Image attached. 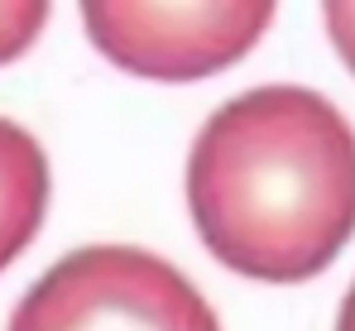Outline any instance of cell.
I'll list each match as a JSON object with an SVG mask.
<instances>
[{
    "label": "cell",
    "mask_w": 355,
    "mask_h": 331,
    "mask_svg": "<svg viewBox=\"0 0 355 331\" xmlns=\"http://www.w3.org/2000/svg\"><path fill=\"white\" fill-rule=\"evenodd\" d=\"M202 245L245 278L322 274L355 230V130L307 87H254L216 110L187 159Z\"/></svg>",
    "instance_id": "6da1fadb"
},
{
    "label": "cell",
    "mask_w": 355,
    "mask_h": 331,
    "mask_svg": "<svg viewBox=\"0 0 355 331\" xmlns=\"http://www.w3.org/2000/svg\"><path fill=\"white\" fill-rule=\"evenodd\" d=\"M10 331H221L207 298L168 260L135 245H87L39 278Z\"/></svg>",
    "instance_id": "7a4b0ae2"
},
{
    "label": "cell",
    "mask_w": 355,
    "mask_h": 331,
    "mask_svg": "<svg viewBox=\"0 0 355 331\" xmlns=\"http://www.w3.org/2000/svg\"><path fill=\"white\" fill-rule=\"evenodd\" d=\"M279 0H82L96 53L144 82H202L250 53Z\"/></svg>",
    "instance_id": "3957f363"
},
{
    "label": "cell",
    "mask_w": 355,
    "mask_h": 331,
    "mask_svg": "<svg viewBox=\"0 0 355 331\" xmlns=\"http://www.w3.org/2000/svg\"><path fill=\"white\" fill-rule=\"evenodd\" d=\"M49 212V159L29 130L0 120V269L15 264Z\"/></svg>",
    "instance_id": "277c9868"
},
{
    "label": "cell",
    "mask_w": 355,
    "mask_h": 331,
    "mask_svg": "<svg viewBox=\"0 0 355 331\" xmlns=\"http://www.w3.org/2000/svg\"><path fill=\"white\" fill-rule=\"evenodd\" d=\"M53 0H0V67L29 53V44L44 34Z\"/></svg>",
    "instance_id": "5b68a950"
},
{
    "label": "cell",
    "mask_w": 355,
    "mask_h": 331,
    "mask_svg": "<svg viewBox=\"0 0 355 331\" xmlns=\"http://www.w3.org/2000/svg\"><path fill=\"white\" fill-rule=\"evenodd\" d=\"M322 15H327V34H331L336 53L355 77V0H322Z\"/></svg>",
    "instance_id": "8992f818"
},
{
    "label": "cell",
    "mask_w": 355,
    "mask_h": 331,
    "mask_svg": "<svg viewBox=\"0 0 355 331\" xmlns=\"http://www.w3.org/2000/svg\"><path fill=\"white\" fill-rule=\"evenodd\" d=\"M336 331H355V288L346 293V303H341V322H336Z\"/></svg>",
    "instance_id": "52a82bcc"
}]
</instances>
